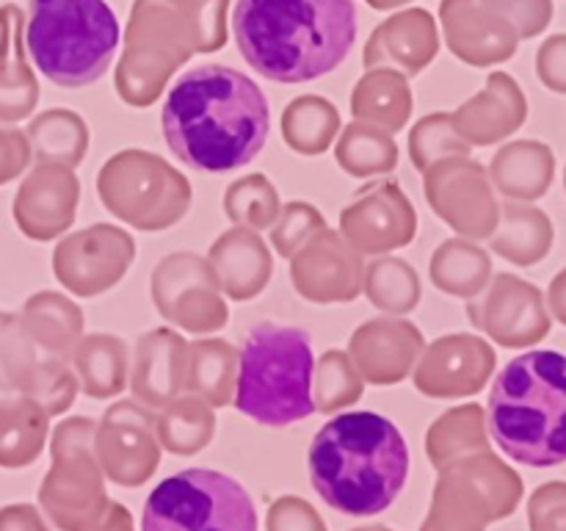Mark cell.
<instances>
[{
    "mask_svg": "<svg viewBox=\"0 0 566 531\" xmlns=\"http://www.w3.org/2000/svg\"><path fill=\"white\" fill-rule=\"evenodd\" d=\"M534 531H566V481H551L531 501Z\"/></svg>",
    "mask_w": 566,
    "mask_h": 531,
    "instance_id": "8fae6325",
    "label": "cell"
},
{
    "mask_svg": "<svg viewBox=\"0 0 566 531\" xmlns=\"http://www.w3.org/2000/svg\"><path fill=\"white\" fill-rule=\"evenodd\" d=\"M313 374L315 354L307 332L263 321L241 348L235 409L263 426L298 424L315 413Z\"/></svg>",
    "mask_w": 566,
    "mask_h": 531,
    "instance_id": "8992f818",
    "label": "cell"
},
{
    "mask_svg": "<svg viewBox=\"0 0 566 531\" xmlns=\"http://www.w3.org/2000/svg\"><path fill=\"white\" fill-rule=\"evenodd\" d=\"M551 304H553V310H556L558 321H564V324H566V271H564V274H558L556 280H553Z\"/></svg>",
    "mask_w": 566,
    "mask_h": 531,
    "instance_id": "4fadbf2b",
    "label": "cell"
},
{
    "mask_svg": "<svg viewBox=\"0 0 566 531\" xmlns=\"http://www.w3.org/2000/svg\"><path fill=\"white\" fill-rule=\"evenodd\" d=\"M119 37L108 0H28V55L61 88L97 83L114 64Z\"/></svg>",
    "mask_w": 566,
    "mask_h": 531,
    "instance_id": "5b68a950",
    "label": "cell"
},
{
    "mask_svg": "<svg viewBox=\"0 0 566 531\" xmlns=\"http://www.w3.org/2000/svg\"><path fill=\"white\" fill-rule=\"evenodd\" d=\"M31 424H25V409L20 404H0V465L17 468L25 454V440H31Z\"/></svg>",
    "mask_w": 566,
    "mask_h": 531,
    "instance_id": "30bf717a",
    "label": "cell"
},
{
    "mask_svg": "<svg viewBox=\"0 0 566 531\" xmlns=\"http://www.w3.org/2000/svg\"><path fill=\"white\" fill-rule=\"evenodd\" d=\"M539 72L553 92H566V37H556L545 44L539 55Z\"/></svg>",
    "mask_w": 566,
    "mask_h": 531,
    "instance_id": "7c38bea8",
    "label": "cell"
},
{
    "mask_svg": "<svg viewBox=\"0 0 566 531\" xmlns=\"http://www.w3.org/2000/svg\"><path fill=\"white\" fill-rule=\"evenodd\" d=\"M509 191L523 197H539L553 177V153L545 144H517L503 158Z\"/></svg>",
    "mask_w": 566,
    "mask_h": 531,
    "instance_id": "ba28073f",
    "label": "cell"
},
{
    "mask_svg": "<svg viewBox=\"0 0 566 531\" xmlns=\"http://www.w3.org/2000/svg\"><path fill=\"white\" fill-rule=\"evenodd\" d=\"M232 33L243 61L274 83L335 72L357 42L354 0H238Z\"/></svg>",
    "mask_w": 566,
    "mask_h": 531,
    "instance_id": "7a4b0ae2",
    "label": "cell"
},
{
    "mask_svg": "<svg viewBox=\"0 0 566 531\" xmlns=\"http://www.w3.org/2000/svg\"><path fill=\"white\" fill-rule=\"evenodd\" d=\"M310 481L326 507L370 518L401 496L409 479V446L390 418L370 409L326 420L310 442Z\"/></svg>",
    "mask_w": 566,
    "mask_h": 531,
    "instance_id": "3957f363",
    "label": "cell"
},
{
    "mask_svg": "<svg viewBox=\"0 0 566 531\" xmlns=\"http://www.w3.org/2000/svg\"><path fill=\"white\" fill-rule=\"evenodd\" d=\"M160 127L180 164L197 171H235L252 164L269 142V97L232 66H193L166 94Z\"/></svg>",
    "mask_w": 566,
    "mask_h": 531,
    "instance_id": "6da1fadb",
    "label": "cell"
},
{
    "mask_svg": "<svg viewBox=\"0 0 566 531\" xmlns=\"http://www.w3.org/2000/svg\"><path fill=\"white\" fill-rule=\"evenodd\" d=\"M490 437L528 468L566 462V354L534 348L495 376L486 404Z\"/></svg>",
    "mask_w": 566,
    "mask_h": 531,
    "instance_id": "277c9868",
    "label": "cell"
},
{
    "mask_svg": "<svg viewBox=\"0 0 566 531\" xmlns=\"http://www.w3.org/2000/svg\"><path fill=\"white\" fill-rule=\"evenodd\" d=\"M142 531H258V509L230 473L188 468L149 492Z\"/></svg>",
    "mask_w": 566,
    "mask_h": 531,
    "instance_id": "52a82bcc",
    "label": "cell"
},
{
    "mask_svg": "<svg viewBox=\"0 0 566 531\" xmlns=\"http://www.w3.org/2000/svg\"><path fill=\"white\" fill-rule=\"evenodd\" d=\"M512 241L517 243L512 254H517L520 260H536L551 249L553 230L551 221H547L545 214L539 210H512Z\"/></svg>",
    "mask_w": 566,
    "mask_h": 531,
    "instance_id": "9c48e42d",
    "label": "cell"
}]
</instances>
